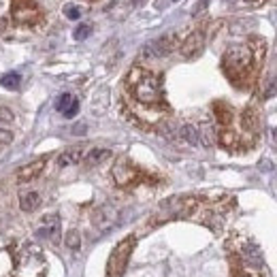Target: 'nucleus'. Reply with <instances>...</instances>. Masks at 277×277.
Returning a JSON list of instances; mask_svg holds the SVG:
<instances>
[{
  "instance_id": "f03ea898",
  "label": "nucleus",
  "mask_w": 277,
  "mask_h": 277,
  "mask_svg": "<svg viewBox=\"0 0 277 277\" xmlns=\"http://www.w3.org/2000/svg\"><path fill=\"white\" fill-rule=\"evenodd\" d=\"M230 277H269V269L260 247L245 234H232L226 243Z\"/></svg>"
},
{
  "instance_id": "39448f33",
  "label": "nucleus",
  "mask_w": 277,
  "mask_h": 277,
  "mask_svg": "<svg viewBox=\"0 0 277 277\" xmlns=\"http://www.w3.org/2000/svg\"><path fill=\"white\" fill-rule=\"evenodd\" d=\"M141 177H143V173L132 165L128 158H122L115 162V166H113V179H115L117 186H137V183L141 181Z\"/></svg>"
},
{
  "instance_id": "ddd939ff",
  "label": "nucleus",
  "mask_w": 277,
  "mask_h": 277,
  "mask_svg": "<svg viewBox=\"0 0 277 277\" xmlns=\"http://www.w3.org/2000/svg\"><path fill=\"white\" fill-rule=\"evenodd\" d=\"M216 139H218V132L211 122H203L198 126V143H203L205 147H211L216 143Z\"/></svg>"
},
{
  "instance_id": "1a4fd4ad",
  "label": "nucleus",
  "mask_w": 277,
  "mask_h": 277,
  "mask_svg": "<svg viewBox=\"0 0 277 277\" xmlns=\"http://www.w3.org/2000/svg\"><path fill=\"white\" fill-rule=\"evenodd\" d=\"M47 166V158H39V160H32V162H28L26 166H21L17 170V181L19 183H28V181H32V179H37V177L45 170Z\"/></svg>"
},
{
  "instance_id": "423d86ee",
  "label": "nucleus",
  "mask_w": 277,
  "mask_h": 277,
  "mask_svg": "<svg viewBox=\"0 0 277 277\" xmlns=\"http://www.w3.org/2000/svg\"><path fill=\"white\" fill-rule=\"evenodd\" d=\"M175 47H177L175 34H165V37L152 41L149 45L141 49V55H143V58H162V55H168Z\"/></svg>"
},
{
  "instance_id": "6ab92c4d",
  "label": "nucleus",
  "mask_w": 277,
  "mask_h": 277,
  "mask_svg": "<svg viewBox=\"0 0 277 277\" xmlns=\"http://www.w3.org/2000/svg\"><path fill=\"white\" fill-rule=\"evenodd\" d=\"M75 101V96H70V94H62L58 96V101H55V109H58L60 113H64L70 107V103Z\"/></svg>"
},
{
  "instance_id": "f3484780",
  "label": "nucleus",
  "mask_w": 277,
  "mask_h": 277,
  "mask_svg": "<svg viewBox=\"0 0 277 277\" xmlns=\"http://www.w3.org/2000/svg\"><path fill=\"white\" fill-rule=\"evenodd\" d=\"M64 243H66L68 250L79 252V247H81V234H79V230H68L66 237H64Z\"/></svg>"
},
{
  "instance_id": "412c9836",
  "label": "nucleus",
  "mask_w": 277,
  "mask_h": 277,
  "mask_svg": "<svg viewBox=\"0 0 277 277\" xmlns=\"http://www.w3.org/2000/svg\"><path fill=\"white\" fill-rule=\"evenodd\" d=\"M13 111L9 109V107H2L0 105V124H9V122H13Z\"/></svg>"
},
{
  "instance_id": "5701e85b",
  "label": "nucleus",
  "mask_w": 277,
  "mask_h": 277,
  "mask_svg": "<svg viewBox=\"0 0 277 277\" xmlns=\"http://www.w3.org/2000/svg\"><path fill=\"white\" fill-rule=\"evenodd\" d=\"M11 141H13V132H9V130H4V128H0V147L9 145Z\"/></svg>"
},
{
  "instance_id": "f8f14e48",
  "label": "nucleus",
  "mask_w": 277,
  "mask_h": 277,
  "mask_svg": "<svg viewBox=\"0 0 277 277\" xmlns=\"http://www.w3.org/2000/svg\"><path fill=\"white\" fill-rule=\"evenodd\" d=\"M19 207H21V211H26V213L37 211L41 207V194H39V192H34V190L21 194L19 196Z\"/></svg>"
},
{
  "instance_id": "4468645a",
  "label": "nucleus",
  "mask_w": 277,
  "mask_h": 277,
  "mask_svg": "<svg viewBox=\"0 0 277 277\" xmlns=\"http://www.w3.org/2000/svg\"><path fill=\"white\" fill-rule=\"evenodd\" d=\"M109 156H111L109 149L94 147V149H90V152L83 156V162H85V166H98L101 162H105L107 158H109Z\"/></svg>"
},
{
  "instance_id": "4be33fe9",
  "label": "nucleus",
  "mask_w": 277,
  "mask_h": 277,
  "mask_svg": "<svg viewBox=\"0 0 277 277\" xmlns=\"http://www.w3.org/2000/svg\"><path fill=\"white\" fill-rule=\"evenodd\" d=\"M77 113H79V101H77V98H75V101H73V103H70V107H68V109H66V111H64V113H62V115H64V117H68V119H70V117H75V115H77Z\"/></svg>"
},
{
  "instance_id": "f257e3e1",
  "label": "nucleus",
  "mask_w": 277,
  "mask_h": 277,
  "mask_svg": "<svg viewBox=\"0 0 277 277\" xmlns=\"http://www.w3.org/2000/svg\"><path fill=\"white\" fill-rule=\"evenodd\" d=\"M267 43L260 37H252L245 43H234L222 55V70L232 85L239 90H250L258 79L265 62Z\"/></svg>"
},
{
  "instance_id": "9d476101",
  "label": "nucleus",
  "mask_w": 277,
  "mask_h": 277,
  "mask_svg": "<svg viewBox=\"0 0 277 277\" xmlns=\"http://www.w3.org/2000/svg\"><path fill=\"white\" fill-rule=\"evenodd\" d=\"M37 234L43 239H55L60 234V218L55 213H49V216L43 218L41 226L37 228Z\"/></svg>"
},
{
  "instance_id": "aec40b11",
  "label": "nucleus",
  "mask_w": 277,
  "mask_h": 277,
  "mask_svg": "<svg viewBox=\"0 0 277 277\" xmlns=\"http://www.w3.org/2000/svg\"><path fill=\"white\" fill-rule=\"evenodd\" d=\"M64 15H66L68 19H79L81 17V9L77 4H66L64 6Z\"/></svg>"
},
{
  "instance_id": "0eeeda50",
  "label": "nucleus",
  "mask_w": 277,
  "mask_h": 277,
  "mask_svg": "<svg viewBox=\"0 0 277 277\" xmlns=\"http://www.w3.org/2000/svg\"><path fill=\"white\" fill-rule=\"evenodd\" d=\"M117 218H119V211L113 207V205H103V207H98L92 213V224H94L101 232H105L117 224Z\"/></svg>"
},
{
  "instance_id": "393cba45",
  "label": "nucleus",
  "mask_w": 277,
  "mask_h": 277,
  "mask_svg": "<svg viewBox=\"0 0 277 277\" xmlns=\"http://www.w3.org/2000/svg\"><path fill=\"white\" fill-rule=\"evenodd\" d=\"M243 2H252V4H265V0H243Z\"/></svg>"
},
{
  "instance_id": "a211bd4d",
  "label": "nucleus",
  "mask_w": 277,
  "mask_h": 277,
  "mask_svg": "<svg viewBox=\"0 0 277 277\" xmlns=\"http://www.w3.org/2000/svg\"><path fill=\"white\" fill-rule=\"evenodd\" d=\"M92 34V26L90 24H79L75 28V32H73V37H75V41H85Z\"/></svg>"
},
{
  "instance_id": "20e7f679",
  "label": "nucleus",
  "mask_w": 277,
  "mask_h": 277,
  "mask_svg": "<svg viewBox=\"0 0 277 277\" xmlns=\"http://www.w3.org/2000/svg\"><path fill=\"white\" fill-rule=\"evenodd\" d=\"M134 245H137V237H126L122 239L119 243L113 247V252L109 256V262H107V275L109 277H119L124 275L126 267H128V260L134 252Z\"/></svg>"
},
{
  "instance_id": "2eb2a0df",
  "label": "nucleus",
  "mask_w": 277,
  "mask_h": 277,
  "mask_svg": "<svg viewBox=\"0 0 277 277\" xmlns=\"http://www.w3.org/2000/svg\"><path fill=\"white\" fill-rule=\"evenodd\" d=\"M177 139L186 141L188 145H198V128L192 126V124L177 126Z\"/></svg>"
},
{
  "instance_id": "dca6fc26",
  "label": "nucleus",
  "mask_w": 277,
  "mask_h": 277,
  "mask_svg": "<svg viewBox=\"0 0 277 277\" xmlns=\"http://www.w3.org/2000/svg\"><path fill=\"white\" fill-rule=\"evenodd\" d=\"M0 85L6 88V90H17L21 85L19 73H6V75H2V77H0Z\"/></svg>"
},
{
  "instance_id": "6e6552de",
  "label": "nucleus",
  "mask_w": 277,
  "mask_h": 277,
  "mask_svg": "<svg viewBox=\"0 0 277 277\" xmlns=\"http://www.w3.org/2000/svg\"><path fill=\"white\" fill-rule=\"evenodd\" d=\"M203 47H205V34H203V30H194V32H190L188 37L183 39L179 52H181L183 58L192 60V58H196V55L203 52Z\"/></svg>"
},
{
  "instance_id": "b1692460",
  "label": "nucleus",
  "mask_w": 277,
  "mask_h": 277,
  "mask_svg": "<svg viewBox=\"0 0 277 277\" xmlns=\"http://www.w3.org/2000/svg\"><path fill=\"white\" fill-rule=\"evenodd\" d=\"M85 130H88V126L85 124H75L73 128H70V132L73 134H85Z\"/></svg>"
},
{
  "instance_id": "7ed1b4c3",
  "label": "nucleus",
  "mask_w": 277,
  "mask_h": 277,
  "mask_svg": "<svg viewBox=\"0 0 277 277\" xmlns=\"http://www.w3.org/2000/svg\"><path fill=\"white\" fill-rule=\"evenodd\" d=\"M126 85L130 90L132 98L145 107H162V79L160 75L152 73V70H145L141 66H134L130 73H128Z\"/></svg>"
},
{
  "instance_id": "9b49d317",
  "label": "nucleus",
  "mask_w": 277,
  "mask_h": 277,
  "mask_svg": "<svg viewBox=\"0 0 277 277\" xmlns=\"http://www.w3.org/2000/svg\"><path fill=\"white\" fill-rule=\"evenodd\" d=\"M83 160V147H68L58 156V166L64 168V166H73V165H79Z\"/></svg>"
}]
</instances>
